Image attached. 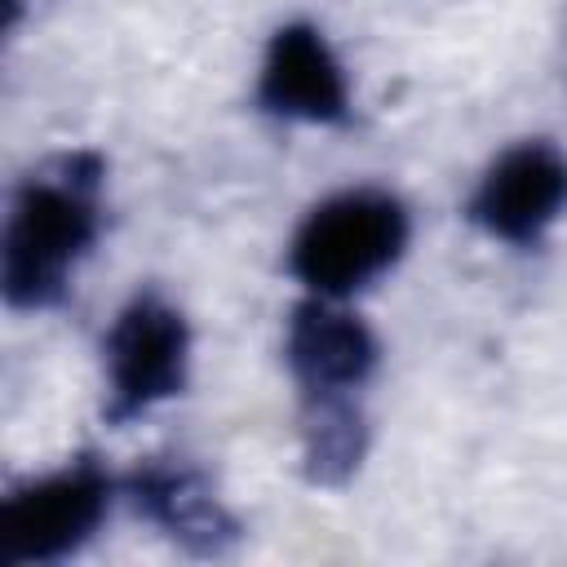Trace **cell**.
<instances>
[{
    "instance_id": "7a4b0ae2",
    "label": "cell",
    "mask_w": 567,
    "mask_h": 567,
    "mask_svg": "<svg viewBox=\"0 0 567 567\" xmlns=\"http://www.w3.org/2000/svg\"><path fill=\"white\" fill-rule=\"evenodd\" d=\"M412 239L408 204L381 186L319 199L288 239V275L328 301H346L399 266Z\"/></svg>"
},
{
    "instance_id": "8992f818",
    "label": "cell",
    "mask_w": 567,
    "mask_h": 567,
    "mask_svg": "<svg viewBox=\"0 0 567 567\" xmlns=\"http://www.w3.org/2000/svg\"><path fill=\"white\" fill-rule=\"evenodd\" d=\"M120 492H124V501L133 505L137 518L159 527L190 558H226L244 540L239 518L221 505L208 474L199 465L182 461V456L137 461L120 478Z\"/></svg>"
},
{
    "instance_id": "3957f363",
    "label": "cell",
    "mask_w": 567,
    "mask_h": 567,
    "mask_svg": "<svg viewBox=\"0 0 567 567\" xmlns=\"http://www.w3.org/2000/svg\"><path fill=\"white\" fill-rule=\"evenodd\" d=\"M102 421L128 425L177 399L190 377V323L155 288L133 292L102 337Z\"/></svg>"
},
{
    "instance_id": "5b68a950",
    "label": "cell",
    "mask_w": 567,
    "mask_h": 567,
    "mask_svg": "<svg viewBox=\"0 0 567 567\" xmlns=\"http://www.w3.org/2000/svg\"><path fill=\"white\" fill-rule=\"evenodd\" d=\"M567 213V151L549 137L505 146L465 199V221L509 248H536Z\"/></svg>"
},
{
    "instance_id": "52a82bcc",
    "label": "cell",
    "mask_w": 567,
    "mask_h": 567,
    "mask_svg": "<svg viewBox=\"0 0 567 567\" xmlns=\"http://www.w3.org/2000/svg\"><path fill=\"white\" fill-rule=\"evenodd\" d=\"M252 102L270 120H288V124H323V128L350 124L346 66L315 22L297 18L270 31Z\"/></svg>"
},
{
    "instance_id": "ba28073f",
    "label": "cell",
    "mask_w": 567,
    "mask_h": 567,
    "mask_svg": "<svg viewBox=\"0 0 567 567\" xmlns=\"http://www.w3.org/2000/svg\"><path fill=\"white\" fill-rule=\"evenodd\" d=\"M381 346L372 328L328 297H306L288 315L284 363L301 394H354L372 381Z\"/></svg>"
},
{
    "instance_id": "277c9868",
    "label": "cell",
    "mask_w": 567,
    "mask_h": 567,
    "mask_svg": "<svg viewBox=\"0 0 567 567\" xmlns=\"http://www.w3.org/2000/svg\"><path fill=\"white\" fill-rule=\"evenodd\" d=\"M115 478L93 452L9 487L0 505V567H49L80 554L102 527Z\"/></svg>"
},
{
    "instance_id": "9c48e42d",
    "label": "cell",
    "mask_w": 567,
    "mask_h": 567,
    "mask_svg": "<svg viewBox=\"0 0 567 567\" xmlns=\"http://www.w3.org/2000/svg\"><path fill=\"white\" fill-rule=\"evenodd\" d=\"M368 443L372 430L354 394H301V478L310 487H346Z\"/></svg>"
},
{
    "instance_id": "6da1fadb",
    "label": "cell",
    "mask_w": 567,
    "mask_h": 567,
    "mask_svg": "<svg viewBox=\"0 0 567 567\" xmlns=\"http://www.w3.org/2000/svg\"><path fill=\"white\" fill-rule=\"evenodd\" d=\"M106 159L58 151L13 186L0 239V292L9 310H53L71 292L75 266L102 230Z\"/></svg>"
},
{
    "instance_id": "30bf717a",
    "label": "cell",
    "mask_w": 567,
    "mask_h": 567,
    "mask_svg": "<svg viewBox=\"0 0 567 567\" xmlns=\"http://www.w3.org/2000/svg\"><path fill=\"white\" fill-rule=\"evenodd\" d=\"M22 13H27V0H4V31H13L22 22Z\"/></svg>"
}]
</instances>
